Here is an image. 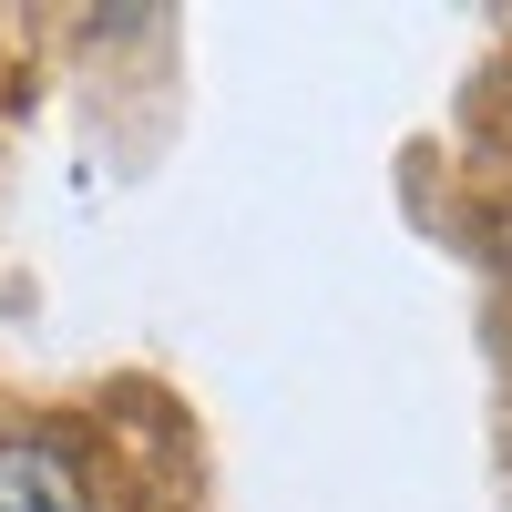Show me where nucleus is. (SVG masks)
I'll return each instance as SVG.
<instances>
[{
	"label": "nucleus",
	"instance_id": "1",
	"mask_svg": "<svg viewBox=\"0 0 512 512\" xmlns=\"http://www.w3.org/2000/svg\"><path fill=\"white\" fill-rule=\"evenodd\" d=\"M0 512H103V502H93V482H82V461L62 441L11 431L0 441Z\"/></svg>",
	"mask_w": 512,
	"mask_h": 512
}]
</instances>
